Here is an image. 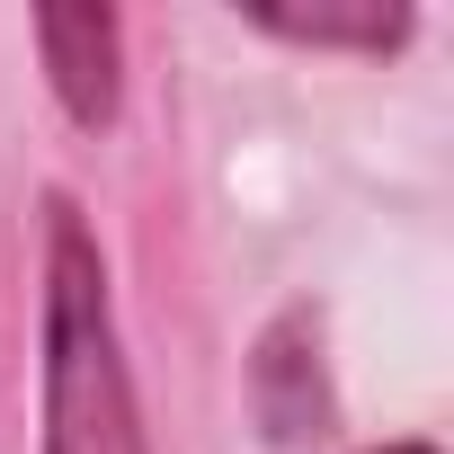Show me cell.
<instances>
[{"mask_svg":"<svg viewBox=\"0 0 454 454\" xmlns=\"http://www.w3.org/2000/svg\"><path fill=\"white\" fill-rule=\"evenodd\" d=\"M45 454H152L98 232L72 196L45 205Z\"/></svg>","mask_w":454,"mask_h":454,"instance_id":"obj_1","label":"cell"},{"mask_svg":"<svg viewBox=\"0 0 454 454\" xmlns=\"http://www.w3.org/2000/svg\"><path fill=\"white\" fill-rule=\"evenodd\" d=\"M36 54L72 125H116L125 107V27L116 10H36Z\"/></svg>","mask_w":454,"mask_h":454,"instance_id":"obj_2","label":"cell"},{"mask_svg":"<svg viewBox=\"0 0 454 454\" xmlns=\"http://www.w3.org/2000/svg\"><path fill=\"white\" fill-rule=\"evenodd\" d=\"M250 27L277 36V45H303V54H392L410 36V10H383V0H348V10H286V0H259Z\"/></svg>","mask_w":454,"mask_h":454,"instance_id":"obj_3","label":"cell"},{"mask_svg":"<svg viewBox=\"0 0 454 454\" xmlns=\"http://www.w3.org/2000/svg\"><path fill=\"white\" fill-rule=\"evenodd\" d=\"M365 454H445V445H427V436H392V445H365Z\"/></svg>","mask_w":454,"mask_h":454,"instance_id":"obj_4","label":"cell"}]
</instances>
